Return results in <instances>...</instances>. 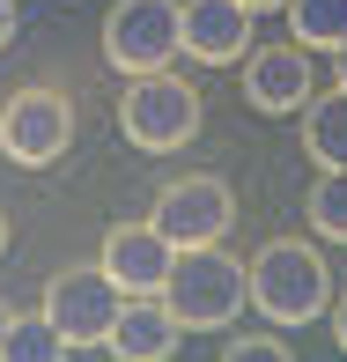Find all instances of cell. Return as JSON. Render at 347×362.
Returning <instances> with one entry per match:
<instances>
[{
	"mask_svg": "<svg viewBox=\"0 0 347 362\" xmlns=\"http://www.w3.org/2000/svg\"><path fill=\"white\" fill-rule=\"evenodd\" d=\"M244 296H252L259 318L274 325H310L333 310V274H325V259L310 252L303 237H274L266 252L244 267Z\"/></svg>",
	"mask_w": 347,
	"mask_h": 362,
	"instance_id": "cell-1",
	"label": "cell"
},
{
	"mask_svg": "<svg viewBox=\"0 0 347 362\" xmlns=\"http://www.w3.org/2000/svg\"><path fill=\"white\" fill-rule=\"evenodd\" d=\"M163 303H170V318L185 325V333H214V325H229L252 296H244V259L214 252H177L170 259V281H163Z\"/></svg>",
	"mask_w": 347,
	"mask_h": 362,
	"instance_id": "cell-2",
	"label": "cell"
},
{
	"mask_svg": "<svg viewBox=\"0 0 347 362\" xmlns=\"http://www.w3.org/2000/svg\"><path fill=\"white\" fill-rule=\"evenodd\" d=\"M119 134L141 148V156H170L200 134V89L177 81L170 67L163 74H134V89L119 96Z\"/></svg>",
	"mask_w": 347,
	"mask_h": 362,
	"instance_id": "cell-3",
	"label": "cell"
},
{
	"mask_svg": "<svg viewBox=\"0 0 347 362\" xmlns=\"http://www.w3.org/2000/svg\"><path fill=\"white\" fill-rule=\"evenodd\" d=\"M37 310L59 325L67 348H104L111 325H119V310H126V288L111 281L104 267H59L52 281H45V303Z\"/></svg>",
	"mask_w": 347,
	"mask_h": 362,
	"instance_id": "cell-4",
	"label": "cell"
},
{
	"mask_svg": "<svg viewBox=\"0 0 347 362\" xmlns=\"http://www.w3.org/2000/svg\"><path fill=\"white\" fill-rule=\"evenodd\" d=\"M177 45V0H119L104 15V67L111 74H163Z\"/></svg>",
	"mask_w": 347,
	"mask_h": 362,
	"instance_id": "cell-5",
	"label": "cell"
},
{
	"mask_svg": "<svg viewBox=\"0 0 347 362\" xmlns=\"http://www.w3.org/2000/svg\"><path fill=\"white\" fill-rule=\"evenodd\" d=\"M74 148V104L59 89H23L0 104V156L23 163V170H45Z\"/></svg>",
	"mask_w": 347,
	"mask_h": 362,
	"instance_id": "cell-6",
	"label": "cell"
},
{
	"mask_svg": "<svg viewBox=\"0 0 347 362\" xmlns=\"http://www.w3.org/2000/svg\"><path fill=\"white\" fill-rule=\"evenodd\" d=\"M148 222H155L177 252H200V244H222V237H229L237 200H229L222 177H177V185L155 192V215H148Z\"/></svg>",
	"mask_w": 347,
	"mask_h": 362,
	"instance_id": "cell-7",
	"label": "cell"
},
{
	"mask_svg": "<svg viewBox=\"0 0 347 362\" xmlns=\"http://www.w3.org/2000/svg\"><path fill=\"white\" fill-rule=\"evenodd\" d=\"M252 23L259 15L244 0H177V45L200 67H237L252 52Z\"/></svg>",
	"mask_w": 347,
	"mask_h": 362,
	"instance_id": "cell-8",
	"label": "cell"
},
{
	"mask_svg": "<svg viewBox=\"0 0 347 362\" xmlns=\"http://www.w3.org/2000/svg\"><path fill=\"white\" fill-rule=\"evenodd\" d=\"M170 259H177V244L163 237L155 222H111V229H104V252H96V267H104L126 296H163Z\"/></svg>",
	"mask_w": 347,
	"mask_h": 362,
	"instance_id": "cell-9",
	"label": "cell"
},
{
	"mask_svg": "<svg viewBox=\"0 0 347 362\" xmlns=\"http://www.w3.org/2000/svg\"><path fill=\"white\" fill-rule=\"evenodd\" d=\"M310 89H318V74H310V52H303V45H259V52H244V96H252L266 119L303 111Z\"/></svg>",
	"mask_w": 347,
	"mask_h": 362,
	"instance_id": "cell-10",
	"label": "cell"
},
{
	"mask_svg": "<svg viewBox=\"0 0 347 362\" xmlns=\"http://www.w3.org/2000/svg\"><path fill=\"white\" fill-rule=\"evenodd\" d=\"M177 340H185V325L170 318L163 296H126V310H119L104 348H111V362H170Z\"/></svg>",
	"mask_w": 347,
	"mask_h": 362,
	"instance_id": "cell-11",
	"label": "cell"
},
{
	"mask_svg": "<svg viewBox=\"0 0 347 362\" xmlns=\"http://www.w3.org/2000/svg\"><path fill=\"white\" fill-rule=\"evenodd\" d=\"M303 148L318 170H347V89H325L303 104Z\"/></svg>",
	"mask_w": 347,
	"mask_h": 362,
	"instance_id": "cell-12",
	"label": "cell"
},
{
	"mask_svg": "<svg viewBox=\"0 0 347 362\" xmlns=\"http://www.w3.org/2000/svg\"><path fill=\"white\" fill-rule=\"evenodd\" d=\"M74 348L59 340V325L45 318V310H23L15 318L8 310V333H0V362H67Z\"/></svg>",
	"mask_w": 347,
	"mask_h": 362,
	"instance_id": "cell-13",
	"label": "cell"
},
{
	"mask_svg": "<svg viewBox=\"0 0 347 362\" xmlns=\"http://www.w3.org/2000/svg\"><path fill=\"white\" fill-rule=\"evenodd\" d=\"M288 45L303 52H340L347 45V0H288Z\"/></svg>",
	"mask_w": 347,
	"mask_h": 362,
	"instance_id": "cell-14",
	"label": "cell"
},
{
	"mask_svg": "<svg viewBox=\"0 0 347 362\" xmlns=\"http://www.w3.org/2000/svg\"><path fill=\"white\" fill-rule=\"evenodd\" d=\"M310 229L347 244V170H318V185H310Z\"/></svg>",
	"mask_w": 347,
	"mask_h": 362,
	"instance_id": "cell-15",
	"label": "cell"
},
{
	"mask_svg": "<svg viewBox=\"0 0 347 362\" xmlns=\"http://www.w3.org/2000/svg\"><path fill=\"white\" fill-rule=\"evenodd\" d=\"M222 362H295L288 348H281L274 333H252V340H229V355Z\"/></svg>",
	"mask_w": 347,
	"mask_h": 362,
	"instance_id": "cell-16",
	"label": "cell"
},
{
	"mask_svg": "<svg viewBox=\"0 0 347 362\" xmlns=\"http://www.w3.org/2000/svg\"><path fill=\"white\" fill-rule=\"evenodd\" d=\"M333 340H340V355H347V296H333Z\"/></svg>",
	"mask_w": 347,
	"mask_h": 362,
	"instance_id": "cell-17",
	"label": "cell"
},
{
	"mask_svg": "<svg viewBox=\"0 0 347 362\" xmlns=\"http://www.w3.org/2000/svg\"><path fill=\"white\" fill-rule=\"evenodd\" d=\"M8 37H15V0H0V52H8Z\"/></svg>",
	"mask_w": 347,
	"mask_h": 362,
	"instance_id": "cell-18",
	"label": "cell"
},
{
	"mask_svg": "<svg viewBox=\"0 0 347 362\" xmlns=\"http://www.w3.org/2000/svg\"><path fill=\"white\" fill-rule=\"evenodd\" d=\"M333 74H340V89H347V45H340V52H333Z\"/></svg>",
	"mask_w": 347,
	"mask_h": 362,
	"instance_id": "cell-19",
	"label": "cell"
},
{
	"mask_svg": "<svg viewBox=\"0 0 347 362\" xmlns=\"http://www.w3.org/2000/svg\"><path fill=\"white\" fill-rule=\"evenodd\" d=\"M244 8H252V15H266V8H288V0H244Z\"/></svg>",
	"mask_w": 347,
	"mask_h": 362,
	"instance_id": "cell-20",
	"label": "cell"
},
{
	"mask_svg": "<svg viewBox=\"0 0 347 362\" xmlns=\"http://www.w3.org/2000/svg\"><path fill=\"white\" fill-rule=\"evenodd\" d=\"M0 252H8V215H0Z\"/></svg>",
	"mask_w": 347,
	"mask_h": 362,
	"instance_id": "cell-21",
	"label": "cell"
},
{
	"mask_svg": "<svg viewBox=\"0 0 347 362\" xmlns=\"http://www.w3.org/2000/svg\"><path fill=\"white\" fill-rule=\"evenodd\" d=\"M0 333H8V303H0Z\"/></svg>",
	"mask_w": 347,
	"mask_h": 362,
	"instance_id": "cell-22",
	"label": "cell"
}]
</instances>
